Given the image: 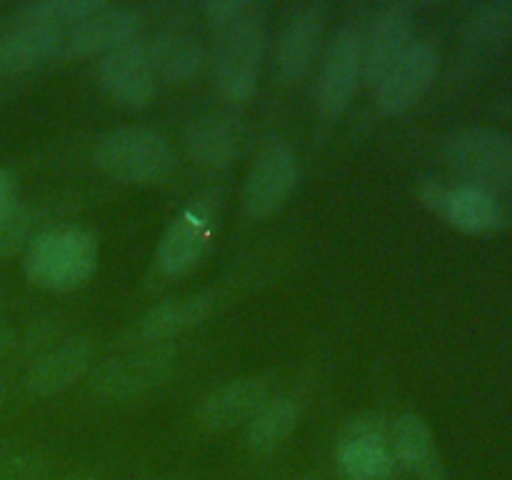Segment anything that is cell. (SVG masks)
Returning a JSON list of instances; mask_svg holds the SVG:
<instances>
[{"label": "cell", "mask_w": 512, "mask_h": 480, "mask_svg": "<svg viewBox=\"0 0 512 480\" xmlns=\"http://www.w3.org/2000/svg\"><path fill=\"white\" fill-rule=\"evenodd\" d=\"M215 35V83L228 100H248L258 88L265 55V8L253 0L200 5Z\"/></svg>", "instance_id": "obj_1"}, {"label": "cell", "mask_w": 512, "mask_h": 480, "mask_svg": "<svg viewBox=\"0 0 512 480\" xmlns=\"http://www.w3.org/2000/svg\"><path fill=\"white\" fill-rule=\"evenodd\" d=\"M98 268V243L88 230H43L28 245L23 270L33 285L53 293L88 283Z\"/></svg>", "instance_id": "obj_2"}, {"label": "cell", "mask_w": 512, "mask_h": 480, "mask_svg": "<svg viewBox=\"0 0 512 480\" xmlns=\"http://www.w3.org/2000/svg\"><path fill=\"white\" fill-rule=\"evenodd\" d=\"M93 160L105 175L120 183H165L175 170V153L160 130L125 125L103 135L93 150Z\"/></svg>", "instance_id": "obj_3"}, {"label": "cell", "mask_w": 512, "mask_h": 480, "mask_svg": "<svg viewBox=\"0 0 512 480\" xmlns=\"http://www.w3.org/2000/svg\"><path fill=\"white\" fill-rule=\"evenodd\" d=\"M443 155L460 183L488 193L512 188V135L503 130L485 125L453 130L445 138Z\"/></svg>", "instance_id": "obj_4"}, {"label": "cell", "mask_w": 512, "mask_h": 480, "mask_svg": "<svg viewBox=\"0 0 512 480\" xmlns=\"http://www.w3.org/2000/svg\"><path fill=\"white\" fill-rule=\"evenodd\" d=\"M215 225H218V213H215L213 200H190L160 235L158 250H155V263L160 273L168 278L188 275L208 253Z\"/></svg>", "instance_id": "obj_5"}, {"label": "cell", "mask_w": 512, "mask_h": 480, "mask_svg": "<svg viewBox=\"0 0 512 480\" xmlns=\"http://www.w3.org/2000/svg\"><path fill=\"white\" fill-rule=\"evenodd\" d=\"M418 198L425 208L465 235H488L503 228L505 213L493 193L468 183H443V180H423Z\"/></svg>", "instance_id": "obj_6"}, {"label": "cell", "mask_w": 512, "mask_h": 480, "mask_svg": "<svg viewBox=\"0 0 512 480\" xmlns=\"http://www.w3.org/2000/svg\"><path fill=\"white\" fill-rule=\"evenodd\" d=\"M300 183V163L285 140H270L255 158L243 185V208L253 220H265L285 205Z\"/></svg>", "instance_id": "obj_7"}, {"label": "cell", "mask_w": 512, "mask_h": 480, "mask_svg": "<svg viewBox=\"0 0 512 480\" xmlns=\"http://www.w3.org/2000/svg\"><path fill=\"white\" fill-rule=\"evenodd\" d=\"M440 70V53L428 40H410L408 48L375 80V103L383 113L398 115L413 108L430 88Z\"/></svg>", "instance_id": "obj_8"}, {"label": "cell", "mask_w": 512, "mask_h": 480, "mask_svg": "<svg viewBox=\"0 0 512 480\" xmlns=\"http://www.w3.org/2000/svg\"><path fill=\"white\" fill-rule=\"evenodd\" d=\"M363 80L360 65V30L343 25L330 38L318 73V110L323 118L338 120L353 103Z\"/></svg>", "instance_id": "obj_9"}, {"label": "cell", "mask_w": 512, "mask_h": 480, "mask_svg": "<svg viewBox=\"0 0 512 480\" xmlns=\"http://www.w3.org/2000/svg\"><path fill=\"white\" fill-rule=\"evenodd\" d=\"M328 28V5L300 3L285 20L275 45V68L283 83H298L313 68Z\"/></svg>", "instance_id": "obj_10"}, {"label": "cell", "mask_w": 512, "mask_h": 480, "mask_svg": "<svg viewBox=\"0 0 512 480\" xmlns=\"http://www.w3.org/2000/svg\"><path fill=\"white\" fill-rule=\"evenodd\" d=\"M173 363L175 350L170 345H150L123 358L105 360L93 373V388L103 398H133L163 383L173 370Z\"/></svg>", "instance_id": "obj_11"}, {"label": "cell", "mask_w": 512, "mask_h": 480, "mask_svg": "<svg viewBox=\"0 0 512 480\" xmlns=\"http://www.w3.org/2000/svg\"><path fill=\"white\" fill-rule=\"evenodd\" d=\"M413 40V8L403 0H393L378 8L368 28L360 30V65L363 80L375 85L390 63Z\"/></svg>", "instance_id": "obj_12"}, {"label": "cell", "mask_w": 512, "mask_h": 480, "mask_svg": "<svg viewBox=\"0 0 512 480\" xmlns=\"http://www.w3.org/2000/svg\"><path fill=\"white\" fill-rule=\"evenodd\" d=\"M98 80L105 93L128 110L145 108L158 90V75L143 40L105 55L98 65Z\"/></svg>", "instance_id": "obj_13"}, {"label": "cell", "mask_w": 512, "mask_h": 480, "mask_svg": "<svg viewBox=\"0 0 512 480\" xmlns=\"http://www.w3.org/2000/svg\"><path fill=\"white\" fill-rule=\"evenodd\" d=\"M143 28V18L140 13L130 8H113L105 5L98 13L88 15L65 30L63 48H60V58H83V55L95 53H113V50L125 48V45L135 43Z\"/></svg>", "instance_id": "obj_14"}, {"label": "cell", "mask_w": 512, "mask_h": 480, "mask_svg": "<svg viewBox=\"0 0 512 480\" xmlns=\"http://www.w3.org/2000/svg\"><path fill=\"white\" fill-rule=\"evenodd\" d=\"M335 460L345 480H388L395 468L390 440L373 420L345 425L335 445Z\"/></svg>", "instance_id": "obj_15"}, {"label": "cell", "mask_w": 512, "mask_h": 480, "mask_svg": "<svg viewBox=\"0 0 512 480\" xmlns=\"http://www.w3.org/2000/svg\"><path fill=\"white\" fill-rule=\"evenodd\" d=\"M93 363V345L88 338H63L43 350L25 373V393L33 398H50L78 383Z\"/></svg>", "instance_id": "obj_16"}, {"label": "cell", "mask_w": 512, "mask_h": 480, "mask_svg": "<svg viewBox=\"0 0 512 480\" xmlns=\"http://www.w3.org/2000/svg\"><path fill=\"white\" fill-rule=\"evenodd\" d=\"M390 448H393L395 463L403 465L408 473L418 480H445L448 468L440 453L438 438L433 428L420 413H403L393 420L390 428Z\"/></svg>", "instance_id": "obj_17"}, {"label": "cell", "mask_w": 512, "mask_h": 480, "mask_svg": "<svg viewBox=\"0 0 512 480\" xmlns=\"http://www.w3.org/2000/svg\"><path fill=\"white\" fill-rule=\"evenodd\" d=\"M273 398L270 383L258 375L235 378L230 383L215 388L200 403L198 420L210 430H230L235 425H245L268 400Z\"/></svg>", "instance_id": "obj_18"}, {"label": "cell", "mask_w": 512, "mask_h": 480, "mask_svg": "<svg viewBox=\"0 0 512 480\" xmlns=\"http://www.w3.org/2000/svg\"><path fill=\"white\" fill-rule=\"evenodd\" d=\"M210 310H213V295L210 293H195L185 295V298L165 300V303L155 305V308H150L140 318L135 335H138L140 343L165 345L168 340L183 335L185 330L203 323L210 315Z\"/></svg>", "instance_id": "obj_19"}, {"label": "cell", "mask_w": 512, "mask_h": 480, "mask_svg": "<svg viewBox=\"0 0 512 480\" xmlns=\"http://www.w3.org/2000/svg\"><path fill=\"white\" fill-rule=\"evenodd\" d=\"M63 30L38 28V25H15L0 33V75L30 70L48 58H60Z\"/></svg>", "instance_id": "obj_20"}, {"label": "cell", "mask_w": 512, "mask_h": 480, "mask_svg": "<svg viewBox=\"0 0 512 480\" xmlns=\"http://www.w3.org/2000/svg\"><path fill=\"white\" fill-rule=\"evenodd\" d=\"M300 418H303V403L295 395H275L245 423V445L255 455L273 453L298 428Z\"/></svg>", "instance_id": "obj_21"}, {"label": "cell", "mask_w": 512, "mask_h": 480, "mask_svg": "<svg viewBox=\"0 0 512 480\" xmlns=\"http://www.w3.org/2000/svg\"><path fill=\"white\" fill-rule=\"evenodd\" d=\"M145 50H148L158 80H165V83L190 80L203 70L205 60H208L198 38L188 33H175V30L155 35L150 43H145Z\"/></svg>", "instance_id": "obj_22"}, {"label": "cell", "mask_w": 512, "mask_h": 480, "mask_svg": "<svg viewBox=\"0 0 512 480\" xmlns=\"http://www.w3.org/2000/svg\"><path fill=\"white\" fill-rule=\"evenodd\" d=\"M188 153L195 163L208 168H228L238 155L240 130L228 115H208L193 123L188 133Z\"/></svg>", "instance_id": "obj_23"}, {"label": "cell", "mask_w": 512, "mask_h": 480, "mask_svg": "<svg viewBox=\"0 0 512 480\" xmlns=\"http://www.w3.org/2000/svg\"><path fill=\"white\" fill-rule=\"evenodd\" d=\"M105 0H40V3H30L15 13V25H38V28L50 30H70L85 20L88 15L98 13L105 8Z\"/></svg>", "instance_id": "obj_24"}, {"label": "cell", "mask_w": 512, "mask_h": 480, "mask_svg": "<svg viewBox=\"0 0 512 480\" xmlns=\"http://www.w3.org/2000/svg\"><path fill=\"white\" fill-rule=\"evenodd\" d=\"M463 35L473 45H503L512 40V0H488L475 8L463 20Z\"/></svg>", "instance_id": "obj_25"}, {"label": "cell", "mask_w": 512, "mask_h": 480, "mask_svg": "<svg viewBox=\"0 0 512 480\" xmlns=\"http://www.w3.org/2000/svg\"><path fill=\"white\" fill-rule=\"evenodd\" d=\"M40 223H43L40 213L28 205L18 203L10 213H5L0 218V260L28 250V245L43 233Z\"/></svg>", "instance_id": "obj_26"}, {"label": "cell", "mask_w": 512, "mask_h": 480, "mask_svg": "<svg viewBox=\"0 0 512 480\" xmlns=\"http://www.w3.org/2000/svg\"><path fill=\"white\" fill-rule=\"evenodd\" d=\"M50 465L28 450L0 453V480H48Z\"/></svg>", "instance_id": "obj_27"}, {"label": "cell", "mask_w": 512, "mask_h": 480, "mask_svg": "<svg viewBox=\"0 0 512 480\" xmlns=\"http://www.w3.org/2000/svg\"><path fill=\"white\" fill-rule=\"evenodd\" d=\"M18 205V185L5 168H0V218Z\"/></svg>", "instance_id": "obj_28"}, {"label": "cell", "mask_w": 512, "mask_h": 480, "mask_svg": "<svg viewBox=\"0 0 512 480\" xmlns=\"http://www.w3.org/2000/svg\"><path fill=\"white\" fill-rule=\"evenodd\" d=\"M15 338H13V330L8 328V325L0 323V360L5 358V355L10 353V348H13Z\"/></svg>", "instance_id": "obj_29"}, {"label": "cell", "mask_w": 512, "mask_h": 480, "mask_svg": "<svg viewBox=\"0 0 512 480\" xmlns=\"http://www.w3.org/2000/svg\"><path fill=\"white\" fill-rule=\"evenodd\" d=\"M58 480H98V475L88 473V470H78V473H68Z\"/></svg>", "instance_id": "obj_30"}, {"label": "cell", "mask_w": 512, "mask_h": 480, "mask_svg": "<svg viewBox=\"0 0 512 480\" xmlns=\"http://www.w3.org/2000/svg\"><path fill=\"white\" fill-rule=\"evenodd\" d=\"M5 400H8V385H5L3 380H0V408H3V405H5Z\"/></svg>", "instance_id": "obj_31"}, {"label": "cell", "mask_w": 512, "mask_h": 480, "mask_svg": "<svg viewBox=\"0 0 512 480\" xmlns=\"http://www.w3.org/2000/svg\"><path fill=\"white\" fill-rule=\"evenodd\" d=\"M298 480H323V478H318V475H303V478H298Z\"/></svg>", "instance_id": "obj_32"}]
</instances>
